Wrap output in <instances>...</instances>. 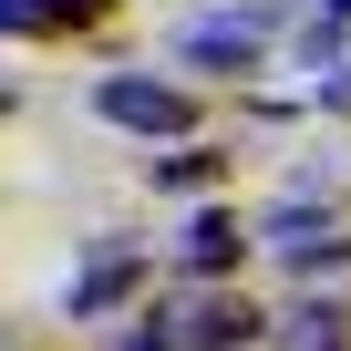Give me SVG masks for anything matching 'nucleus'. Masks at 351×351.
Segmentation results:
<instances>
[{"mask_svg":"<svg viewBox=\"0 0 351 351\" xmlns=\"http://www.w3.org/2000/svg\"><path fill=\"white\" fill-rule=\"evenodd\" d=\"M248 238H238V217L228 207H207V217H186V269H228Z\"/></svg>","mask_w":351,"mask_h":351,"instance_id":"4","label":"nucleus"},{"mask_svg":"<svg viewBox=\"0 0 351 351\" xmlns=\"http://www.w3.org/2000/svg\"><path fill=\"white\" fill-rule=\"evenodd\" d=\"M124 289H134V258H93V269L73 279V320H93V310H104V300H124Z\"/></svg>","mask_w":351,"mask_h":351,"instance_id":"5","label":"nucleus"},{"mask_svg":"<svg viewBox=\"0 0 351 351\" xmlns=\"http://www.w3.org/2000/svg\"><path fill=\"white\" fill-rule=\"evenodd\" d=\"M341 21H351V0H341Z\"/></svg>","mask_w":351,"mask_h":351,"instance_id":"8","label":"nucleus"},{"mask_svg":"<svg viewBox=\"0 0 351 351\" xmlns=\"http://www.w3.org/2000/svg\"><path fill=\"white\" fill-rule=\"evenodd\" d=\"M62 11H93V0H32V21H62Z\"/></svg>","mask_w":351,"mask_h":351,"instance_id":"7","label":"nucleus"},{"mask_svg":"<svg viewBox=\"0 0 351 351\" xmlns=\"http://www.w3.org/2000/svg\"><path fill=\"white\" fill-rule=\"evenodd\" d=\"M176 52H186V62H248V52H258V21H248V11H217V21H197V32H176Z\"/></svg>","mask_w":351,"mask_h":351,"instance_id":"2","label":"nucleus"},{"mask_svg":"<svg viewBox=\"0 0 351 351\" xmlns=\"http://www.w3.org/2000/svg\"><path fill=\"white\" fill-rule=\"evenodd\" d=\"M238 341H258V310L248 300H197L186 310V351H238Z\"/></svg>","mask_w":351,"mask_h":351,"instance_id":"3","label":"nucleus"},{"mask_svg":"<svg viewBox=\"0 0 351 351\" xmlns=\"http://www.w3.org/2000/svg\"><path fill=\"white\" fill-rule=\"evenodd\" d=\"M279 351H341V310H289Z\"/></svg>","mask_w":351,"mask_h":351,"instance_id":"6","label":"nucleus"},{"mask_svg":"<svg viewBox=\"0 0 351 351\" xmlns=\"http://www.w3.org/2000/svg\"><path fill=\"white\" fill-rule=\"evenodd\" d=\"M93 114H104V124H134V134H186V124H197L186 93H176V83H145V73H104V83H93Z\"/></svg>","mask_w":351,"mask_h":351,"instance_id":"1","label":"nucleus"}]
</instances>
